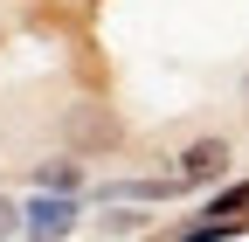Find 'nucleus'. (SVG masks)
<instances>
[{
  "label": "nucleus",
  "mask_w": 249,
  "mask_h": 242,
  "mask_svg": "<svg viewBox=\"0 0 249 242\" xmlns=\"http://www.w3.org/2000/svg\"><path fill=\"white\" fill-rule=\"evenodd\" d=\"M62 228H70V201H42V207H35V235H42V242H55Z\"/></svg>",
  "instance_id": "3"
},
{
  "label": "nucleus",
  "mask_w": 249,
  "mask_h": 242,
  "mask_svg": "<svg viewBox=\"0 0 249 242\" xmlns=\"http://www.w3.org/2000/svg\"><path fill=\"white\" fill-rule=\"evenodd\" d=\"M35 180H42V187H55V194H76V180H83V173H76L70 159H55V166H42Z\"/></svg>",
  "instance_id": "4"
},
{
  "label": "nucleus",
  "mask_w": 249,
  "mask_h": 242,
  "mask_svg": "<svg viewBox=\"0 0 249 242\" xmlns=\"http://www.w3.org/2000/svg\"><path fill=\"white\" fill-rule=\"evenodd\" d=\"M62 138H70L76 153H104V145L124 138V125H118V111H104V104H70V111H62Z\"/></svg>",
  "instance_id": "1"
},
{
  "label": "nucleus",
  "mask_w": 249,
  "mask_h": 242,
  "mask_svg": "<svg viewBox=\"0 0 249 242\" xmlns=\"http://www.w3.org/2000/svg\"><path fill=\"white\" fill-rule=\"evenodd\" d=\"M14 222H21V215H14V201H0V235H7Z\"/></svg>",
  "instance_id": "5"
},
{
  "label": "nucleus",
  "mask_w": 249,
  "mask_h": 242,
  "mask_svg": "<svg viewBox=\"0 0 249 242\" xmlns=\"http://www.w3.org/2000/svg\"><path fill=\"white\" fill-rule=\"evenodd\" d=\"M229 173V138H194L180 153V187H201V180H222Z\"/></svg>",
  "instance_id": "2"
}]
</instances>
